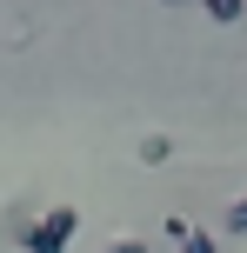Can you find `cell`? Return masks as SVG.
Wrapping results in <instances>:
<instances>
[{
  "label": "cell",
  "mask_w": 247,
  "mask_h": 253,
  "mask_svg": "<svg viewBox=\"0 0 247 253\" xmlns=\"http://www.w3.org/2000/svg\"><path fill=\"white\" fill-rule=\"evenodd\" d=\"M227 233H234V240H247V200L227 207Z\"/></svg>",
  "instance_id": "5"
},
{
  "label": "cell",
  "mask_w": 247,
  "mask_h": 253,
  "mask_svg": "<svg viewBox=\"0 0 247 253\" xmlns=\"http://www.w3.org/2000/svg\"><path fill=\"white\" fill-rule=\"evenodd\" d=\"M80 233V207H47L34 227H20V253H67Z\"/></svg>",
  "instance_id": "1"
},
{
  "label": "cell",
  "mask_w": 247,
  "mask_h": 253,
  "mask_svg": "<svg viewBox=\"0 0 247 253\" xmlns=\"http://www.w3.org/2000/svg\"><path fill=\"white\" fill-rule=\"evenodd\" d=\"M167 160H174V140L167 133H147L141 140V167H167Z\"/></svg>",
  "instance_id": "3"
},
{
  "label": "cell",
  "mask_w": 247,
  "mask_h": 253,
  "mask_svg": "<svg viewBox=\"0 0 247 253\" xmlns=\"http://www.w3.org/2000/svg\"><path fill=\"white\" fill-rule=\"evenodd\" d=\"M107 253H147V240H107Z\"/></svg>",
  "instance_id": "6"
},
{
  "label": "cell",
  "mask_w": 247,
  "mask_h": 253,
  "mask_svg": "<svg viewBox=\"0 0 247 253\" xmlns=\"http://www.w3.org/2000/svg\"><path fill=\"white\" fill-rule=\"evenodd\" d=\"M167 233H174V240H181V253H221V247H214V240H207V233H200V227H194V220H181V213H174V220H167Z\"/></svg>",
  "instance_id": "2"
},
{
  "label": "cell",
  "mask_w": 247,
  "mask_h": 253,
  "mask_svg": "<svg viewBox=\"0 0 247 253\" xmlns=\"http://www.w3.org/2000/svg\"><path fill=\"white\" fill-rule=\"evenodd\" d=\"M160 7H174V0H160Z\"/></svg>",
  "instance_id": "7"
},
{
  "label": "cell",
  "mask_w": 247,
  "mask_h": 253,
  "mask_svg": "<svg viewBox=\"0 0 247 253\" xmlns=\"http://www.w3.org/2000/svg\"><path fill=\"white\" fill-rule=\"evenodd\" d=\"M207 7V20H221V27H234L241 13H247V0H200Z\"/></svg>",
  "instance_id": "4"
}]
</instances>
